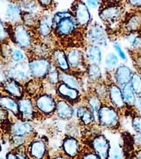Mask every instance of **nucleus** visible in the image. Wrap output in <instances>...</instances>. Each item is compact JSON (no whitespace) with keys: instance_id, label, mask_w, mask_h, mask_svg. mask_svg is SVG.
<instances>
[{"instance_id":"f257e3e1","label":"nucleus","mask_w":141,"mask_h":159,"mask_svg":"<svg viewBox=\"0 0 141 159\" xmlns=\"http://www.w3.org/2000/svg\"><path fill=\"white\" fill-rule=\"evenodd\" d=\"M88 37L90 42L95 44L105 45L106 37L102 27L99 25H94L90 27L88 33Z\"/></svg>"},{"instance_id":"f03ea898","label":"nucleus","mask_w":141,"mask_h":159,"mask_svg":"<svg viewBox=\"0 0 141 159\" xmlns=\"http://www.w3.org/2000/svg\"><path fill=\"white\" fill-rule=\"evenodd\" d=\"M99 117L101 124L107 126L114 125L118 119L116 112L107 107H104L100 109Z\"/></svg>"},{"instance_id":"7ed1b4c3","label":"nucleus","mask_w":141,"mask_h":159,"mask_svg":"<svg viewBox=\"0 0 141 159\" xmlns=\"http://www.w3.org/2000/svg\"><path fill=\"white\" fill-rule=\"evenodd\" d=\"M93 147L100 159H107L109 145L105 137L100 136L96 138L94 140Z\"/></svg>"},{"instance_id":"20e7f679","label":"nucleus","mask_w":141,"mask_h":159,"mask_svg":"<svg viewBox=\"0 0 141 159\" xmlns=\"http://www.w3.org/2000/svg\"><path fill=\"white\" fill-rule=\"evenodd\" d=\"M50 69L49 62L45 59L38 60L32 63V69L34 75L42 77L45 75Z\"/></svg>"},{"instance_id":"39448f33","label":"nucleus","mask_w":141,"mask_h":159,"mask_svg":"<svg viewBox=\"0 0 141 159\" xmlns=\"http://www.w3.org/2000/svg\"><path fill=\"white\" fill-rule=\"evenodd\" d=\"M110 95L111 101L116 107L121 109L124 107V100L122 93L118 87L114 85L111 86L110 89Z\"/></svg>"},{"instance_id":"423d86ee","label":"nucleus","mask_w":141,"mask_h":159,"mask_svg":"<svg viewBox=\"0 0 141 159\" xmlns=\"http://www.w3.org/2000/svg\"><path fill=\"white\" fill-rule=\"evenodd\" d=\"M76 17L77 20L80 25H85L89 22L90 13L85 4L80 2L78 5L76 10Z\"/></svg>"},{"instance_id":"0eeeda50","label":"nucleus","mask_w":141,"mask_h":159,"mask_svg":"<svg viewBox=\"0 0 141 159\" xmlns=\"http://www.w3.org/2000/svg\"><path fill=\"white\" fill-rule=\"evenodd\" d=\"M116 77L117 83L121 85H126L129 83L131 77V71L126 66H121L116 72Z\"/></svg>"},{"instance_id":"6e6552de","label":"nucleus","mask_w":141,"mask_h":159,"mask_svg":"<svg viewBox=\"0 0 141 159\" xmlns=\"http://www.w3.org/2000/svg\"><path fill=\"white\" fill-rule=\"evenodd\" d=\"M121 10L116 7H110L105 9L101 13V18L107 22H113L121 16Z\"/></svg>"},{"instance_id":"1a4fd4ad","label":"nucleus","mask_w":141,"mask_h":159,"mask_svg":"<svg viewBox=\"0 0 141 159\" xmlns=\"http://www.w3.org/2000/svg\"><path fill=\"white\" fill-rule=\"evenodd\" d=\"M57 27L58 32L61 34H68L74 30L75 24L70 17H66L61 20Z\"/></svg>"},{"instance_id":"9d476101","label":"nucleus","mask_w":141,"mask_h":159,"mask_svg":"<svg viewBox=\"0 0 141 159\" xmlns=\"http://www.w3.org/2000/svg\"><path fill=\"white\" fill-rule=\"evenodd\" d=\"M37 104L41 110L45 113L51 112L54 108V102L48 96L44 95L40 97L37 100Z\"/></svg>"},{"instance_id":"9b49d317","label":"nucleus","mask_w":141,"mask_h":159,"mask_svg":"<svg viewBox=\"0 0 141 159\" xmlns=\"http://www.w3.org/2000/svg\"><path fill=\"white\" fill-rule=\"evenodd\" d=\"M87 57L92 64L98 65L101 62V53L97 46L93 45L89 47L87 50Z\"/></svg>"},{"instance_id":"f8f14e48","label":"nucleus","mask_w":141,"mask_h":159,"mask_svg":"<svg viewBox=\"0 0 141 159\" xmlns=\"http://www.w3.org/2000/svg\"><path fill=\"white\" fill-rule=\"evenodd\" d=\"M122 94L124 101H125L129 105L133 106L135 104V93L130 83H129L125 85L122 90Z\"/></svg>"},{"instance_id":"ddd939ff","label":"nucleus","mask_w":141,"mask_h":159,"mask_svg":"<svg viewBox=\"0 0 141 159\" xmlns=\"http://www.w3.org/2000/svg\"><path fill=\"white\" fill-rule=\"evenodd\" d=\"M45 151V145L41 141H37L33 143L31 147V155L36 159L43 158Z\"/></svg>"},{"instance_id":"4468645a","label":"nucleus","mask_w":141,"mask_h":159,"mask_svg":"<svg viewBox=\"0 0 141 159\" xmlns=\"http://www.w3.org/2000/svg\"><path fill=\"white\" fill-rule=\"evenodd\" d=\"M64 151L69 156L74 157L78 152V145L76 140L74 139H68L64 143Z\"/></svg>"},{"instance_id":"2eb2a0df","label":"nucleus","mask_w":141,"mask_h":159,"mask_svg":"<svg viewBox=\"0 0 141 159\" xmlns=\"http://www.w3.org/2000/svg\"><path fill=\"white\" fill-rule=\"evenodd\" d=\"M52 21L51 18L49 16H45L42 18L40 25V30L43 35L47 36L50 33L53 23Z\"/></svg>"},{"instance_id":"dca6fc26","label":"nucleus","mask_w":141,"mask_h":159,"mask_svg":"<svg viewBox=\"0 0 141 159\" xmlns=\"http://www.w3.org/2000/svg\"><path fill=\"white\" fill-rule=\"evenodd\" d=\"M57 111L59 116L64 119L70 117L72 114V110L66 103L62 101L57 105Z\"/></svg>"},{"instance_id":"f3484780","label":"nucleus","mask_w":141,"mask_h":159,"mask_svg":"<svg viewBox=\"0 0 141 159\" xmlns=\"http://www.w3.org/2000/svg\"><path fill=\"white\" fill-rule=\"evenodd\" d=\"M68 62L73 67L79 66L81 60V56L79 51L72 50L69 52L67 56Z\"/></svg>"},{"instance_id":"a211bd4d","label":"nucleus","mask_w":141,"mask_h":159,"mask_svg":"<svg viewBox=\"0 0 141 159\" xmlns=\"http://www.w3.org/2000/svg\"><path fill=\"white\" fill-rule=\"evenodd\" d=\"M54 58L58 65L62 69L66 70L69 68L67 59L64 52L61 51H57L54 53Z\"/></svg>"},{"instance_id":"6ab92c4d","label":"nucleus","mask_w":141,"mask_h":159,"mask_svg":"<svg viewBox=\"0 0 141 159\" xmlns=\"http://www.w3.org/2000/svg\"><path fill=\"white\" fill-rule=\"evenodd\" d=\"M19 109L23 115L26 117H30L33 113L32 103L28 99H24L19 103Z\"/></svg>"},{"instance_id":"aec40b11","label":"nucleus","mask_w":141,"mask_h":159,"mask_svg":"<svg viewBox=\"0 0 141 159\" xmlns=\"http://www.w3.org/2000/svg\"><path fill=\"white\" fill-rule=\"evenodd\" d=\"M58 90L59 93L62 95L69 97L72 99H76L77 97V91L66 84H61Z\"/></svg>"},{"instance_id":"412c9836","label":"nucleus","mask_w":141,"mask_h":159,"mask_svg":"<svg viewBox=\"0 0 141 159\" xmlns=\"http://www.w3.org/2000/svg\"><path fill=\"white\" fill-rule=\"evenodd\" d=\"M31 129L32 128L30 124L27 123H20L15 125L13 131L16 135H22L30 132Z\"/></svg>"},{"instance_id":"4be33fe9","label":"nucleus","mask_w":141,"mask_h":159,"mask_svg":"<svg viewBox=\"0 0 141 159\" xmlns=\"http://www.w3.org/2000/svg\"><path fill=\"white\" fill-rule=\"evenodd\" d=\"M0 104L4 107L12 111L14 113H17L18 112L17 104L12 99L2 98L0 100Z\"/></svg>"},{"instance_id":"5701e85b","label":"nucleus","mask_w":141,"mask_h":159,"mask_svg":"<svg viewBox=\"0 0 141 159\" xmlns=\"http://www.w3.org/2000/svg\"><path fill=\"white\" fill-rule=\"evenodd\" d=\"M78 116L81 118L85 124H90L92 120V116L90 112L83 108H80L77 111Z\"/></svg>"},{"instance_id":"b1692460","label":"nucleus","mask_w":141,"mask_h":159,"mask_svg":"<svg viewBox=\"0 0 141 159\" xmlns=\"http://www.w3.org/2000/svg\"><path fill=\"white\" fill-rule=\"evenodd\" d=\"M132 83L131 85L134 92L136 94H141V78L137 74H135L131 78Z\"/></svg>"},{"instance_id":"393cba45","label":"nucleus","mask_w":141,"mask_h":159,"mask_svg":"<svg viewBox=\"0 0 141 159\" xmlns=\"http://www.w3.org/2000/svg\"><path fill=\"white\" fill-rule=\"evenodd\" d=\"M90 104L92 108L93 113L95 119L99 118V111L100 106V101L96 97H93L90 99Z\"/></svg>"},{"instance_id":"a878e982","label":"nucleus","mask_w":141,"mask_h":159,"mask_svg":"<svg viewBox=\"0 0 141 159\" xmlns=\"http://www.w3.org/2000/svg\"><path fill=\"white\" fill-rule=\"evenodd\" d=\"M141 18L139 16H133L129 20L127 23V27L130 30H135L140 25Z\"/></svg>"},{"instance_id":"bb28decb","label":"nucleus","mask_w":141,"mask_h":159,"mask_svg":"<svg viewBox=\"0 0 141 159\" xmlns=\"http://www.w3.org/2000/svg\"><path fill=\"white\" fill-rule=\"evenodd\" d=\"M118 62V60L117 57L113 53H108L105 58V64L109 68H114L117 64Z\"/></svg>"},{"instance_id":"cd10ccee","label":"nucleus","mask_w":141,"mask_h":159,"mask_svg":"<svg viewBox=\"0 0 141 159\" xmlns=\"http://www.w3.org/2000/svg\"><path fill=\"white\" fill-rule=\"evenodd\" d=\"M62 77L63 82L66 85L72 88H77L78 83L75 78L66 74H63Z\"/></svg>"},{"instance_id":"c85d7f7f","label":"nucleus","mask_w":141,"mask_h":159,"mask_svg":"<svg viewBox=\"0 0 141 159\" xmlns=\"http://www.w3.org/2000/svg\"><path fill=\"white\" fill-rule=\"evenodd\" d=\"M88 73L90 78L93 79H98L101 76V72L97 65L92 64L89 67Z\"/></svg>"},{"instance_id":"c756f323","label":"nucleus","mask_w":141,"mask_h":159,"mask_svg":"<svg viewBox=\"0 0 141 159\" xmlns=\"http://www.w3.org/2000/svg\"><path fill=\"white\" fill-rule=\"evenodd\" d=\"M132 125L137 133H141V116H135L132 119Z\"/></svg>"},{"instance_id":"7c9ffc66","label":"nucleus","mask_w":141,"mask_h":159,"mask_svg":"<svg viewBox=\"0 0 141 159\" xmlns=\"http://www.w3.org/2000/svg\"><path fill=\"white\" fill-rule=\"evenodd\" d=\"M49 81L52 83H56L58 82V73L56 71H53L49 73Z\"/></svg>"},{"instance_id":"2f4dec72","label":"nucleus","mask_w":141,"mask_h":159,"mask_svg":"<svg viewBox=\"0 0 141 159\" xmlns=\"http://www.w3.org/2000/svg\"><path fill=\"white\" fill-rule=\"evenodd\" d=\"M115 48H116V51L118 53L120 57L122 59H125L126 58V55L124 53L123 51L121 49V47L118 44H116L115 46Z\"/></svg>"},{"instance_id":"473e14b6","label":"nucleus","mask_w":141,"mask_h":159,"mask_svg":"<svg viewBox=\"0 0 141 159\" xmlns=\"http://www.w3.org/2000/svg\"><path fill=\"white\" fill-rule=\"evenodd\" d=\"M83 159H100L97 155L93 153L87 154L83 157Z\"/></svg>"},{"instance_id":"72a5a7b5","label":"nucleus","mask_w":141,"mask_h":159,"mask_svg":"<svg viewBox=\"0 0 141 159\" xmlns=\"http://www.w3.org/2000/svg\"><path fill=\"white\" fill-rule=\"evenodd\" d=\"M133 45L136 48H138L141 46V39H140L137 37L135 39L133 43Z\"/></svg>"},{"instance_id":"f704fd0d","label":"nucleus","mask_w":141,"mask_h":159,"mask_svg":"<svg viewBox=\"0 0 141 159\" xmlns=\"http://www.w3.org/2000/svg\"><path fill=\"white\" fill-rule=\"evenodd\" d=\"M135 141L137 145H141V133H137L135 137Z\"/></svg>"},{"instance_id":"c9c22d12","label":"nucleus","mask_w":141,"mask_h":159,"mask_svg":"<svg viewBox=\"0 0 141 159\" xmlns=\"http://www.w3.org/2000/svg\"><path fill=\"white\" fill-rule=\"evenodd\" d=\"M111 159H122L121 154L118 151H116L113 154Z\"/></svg>"},{"instance_id":"e433bc0d","label":"nucleus","mask_w":141,"mask_h":159,"mask_svg":"<svg viewBox=\"0 0 141 159\" xmlns=\"http://www.w3.org/2000/svg\"><path fill=\"white\" fill-rule=\"evenodd\" d=\"M88 4L92 7H96L99 4L98 1H87Z\"/></svg>"},{"instance_id":"4c0bfd02","label":"nucleus","mask_w":141,"mask_h":159,"mask_svg":"<svg viewBox=\"0 0 141 159\" xmlns=\"http://www.w3.org/2000/svg\"><path fill=\"white\" fill-rule=\"evenodd\" d=\"M131 4L135 6H140L141 5V1H130Z\"/></svg>"},{"instance_id":"58836bf2","label":"nucleus","mask_w":141,"mask_h":159,"mask_svg":"<svg viewBox=\"0 0 141 159\" xmlns=\"http://www.w3.org/2000/svg\"><path fill=\"white\" fill-rule=\"evenodd\" d=\"M7 159H17V156L12 154H9L7 156Z\"/></svg>"},{"instance_id":"ea45409f","label":"nucleus","mask_w":141,"mask_h":159,"mask_svg":"<svg viewBox=\"0 0 141 159\" xmlns=\"http://www.w3.org/2000/svg\"><path fill=\"white\" fill-rule=\"evenodd\" d=\"M41 2L42 4L43 5H48L51 2L50 1H41Z\"/></svg>"},{"instance_id":"a19ab883","label":"nucleus","mask_w":141,"mask_h":159,"mask_svg":"<svg viewBox=\"0 0 141 159\" xmlns=\"http://www.w3.org/2000/svg\"><path fill=\"white\" fill-rule=\"evenodd\" d=\"M138 109L139 111L141 114V98L139 101V102L138 103Z\"/></svg>"},{"instance_id":"79ce46f5","label":"nucleus","mask_w":141,"mask_h":159,"mask_svg":"<svg viewBox=\"0 0 141 159\" xmlns=\"http://www.w3.org/2000/svg\"><path fill=\"white\" fill-rule=\"evenodd\" d=\"M3 112L1 109H0V119H1L2 118H3Z\"/></svg>"},{"instance_id":"37998d69","label":"nucleus","mask_w":141,"mask_h":159,"mask_svg":"<svg viewBox=\"0 0 141 159\" xmlns=\"http://www.w3.org/2000/svg\"><path fill=\"white\" fill-rule=\"evenodd\" d=\"M54 159H66L65 158L63 157L62 156H59L58 157H56Z\"/></svg>"},{"instance_id":"c03bdc74","label":"nucleus","mask_w":141,"mask_h":159,"mask_svg":"<svg viewBox=\"0 0 141 159\" xmlns=\"http://www.w3.org/2000/svg\"><path fill=\"white\" fill-rule=\"evenodd\" d=\"M138 63V64L141 67V57H140L139 58Z\"/></svg>"},{"instance_id":"a18cd8bd","label":"nucleus","mask_w":141,"mask_h":159,"mask_svg":"<svg viewBox=\"0 0 141 159\" xmlns=\"http://www.w3.org/2000/svg\"><path fill=\"white\" fill-rule=\"evenodd\" d=\"M137 159H141V152L140 153L139 155H138Z\"/></svg>"},{"instance_id":"49530a36","label":"nucleus","mask_w":141,"mask_h":159,"mask_svg":"<svg viewBox=\"0 0 141 159\" xmlns=\"http://www.w3.org/2000/svg\"><path fill=\"white\" fill-rule=\"evenodd\" d=\"M0 159H2V158H0Z\"/></svg>"}]
</instances>
